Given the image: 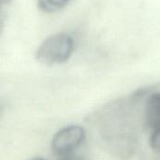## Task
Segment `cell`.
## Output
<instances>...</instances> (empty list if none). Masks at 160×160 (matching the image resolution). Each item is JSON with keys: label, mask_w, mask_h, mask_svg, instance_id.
<instances>
[{"label": "cell", "mask_w": 160, "mask_h": 160, "mask_svg": "<svg viewBox=\"0 0 160 160\" xmlns=\"http://www.w3.org/2000/svg\"><path fill=\"white\" fill-rule=\"evenodd\" d=\"M0 7H1V1H0Z\"/></svg>", "instance_id": "obj_7"}, {"label": "cell", "mask_w": 160, "mask_h": 160, "mask_svg": "<svg viewBox=\"0 0 160 160\" xmlns=\"http://www.w3.org/2000/svg\"><path fill=\"white\" fill-rule=\"evenodd\" d=\"M75 50L73 38L66 33H55L43 39L35 52L36 60L47 67L68 62Z\"/></svg>", "instance_id": "obj_1"}, {"label": "cell", "mask_w": 160, "mask_h": 160, "mask_svg": "<svg viewBox=\"0 0 160 160\" xmlns=\"http://www.w3.org/2000/svg\"><path fill=\"white\" fill-rule=\"evenodd\" d=\"M70 0H38V8L45 13H54L65 8Z\"/></svg>", "instance_id": "obj_4"}, {"label": "cell", "mask_w": 160, "mask_h": 160, "mask_svg": "<svg viewBox=\"0 0 160 160\" xmlns=\"http://www.w3.org/2000/svg\"><path fill=\"white\" fill-rule=\"evenodd\" d=\"M85 138L86 133L82 126H66L53 135L51 142L52 151L58 159L73 156V153L84 142Z\"/></svg>", "instance_id": "obj_2"}, {"label": "cell", "mask_w": 160, "mask_h": 160, "mask_svg": "<svg viewBox=\"0 0 160 160\" xmlns=\"http://www.w3.org/2000/svg\"><path fill=\"white\" fill-rule=\"evenodd\" d=\"M29 160H47V159L42 158H31V159H29Z\"/></svg>", "instance_id": "obj_6"}, {"label": "cell", "mask_w": 160, "mask_h": 160, "mask_svg": "<svg viewBox=\"0 0 160 160\" xmlns=\"http://www.w3.org/2000/svg\"><path fill=\"white\" fill-rule=\"evenodd\" d=\"M151 145L157 151H160V129L155 130L151 136Z\"/></svg>", "instance_id": "obj_5"}, {"label": "cell", "mask_w": 160, "mask_h": 160, "mask_svg": "<svg viewBox=\"0 0 160 160\" xmlns=\"http://www.w3.org/2000/svg\"><path fill=\"white\" fill-rule=\"evenodd\" d=\"M145 121L153 131L160 129V92L153 94L145 104Z\"/></svg>", "instance_id": "obj_3"}]
</instances>
